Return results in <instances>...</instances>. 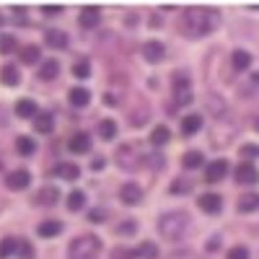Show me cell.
I'll use <instances>...</instances> for the list:
<instances>
[{"label":"cell","mask_w":259,"mask_h":259,"mask_svg":"<svg viewBox=\"0 0 259 259\" xmlns=\"http://www.w3.org/2000/svg\"><path fill=\"white\" fill-rule=\"evenodd\" d=\"M218 13L210 8H187L184 11V26L192 36H207L215 26H218Z\"/></svg>","instance_id":"1"},{"label":"cell","mask_w":259,"mask_h":259,"mask_svg":"<svg viewBox=\"0 0 259 259\" xmlns=\"http://www.w3.org/2000/svg\"><path fill=\"white\" fill-rule=\"evenodd\" d=\"M187 228H189V215L184 210H171V212H163L158 218V231H161L163 239H168V241L184 239Z\"/></svg>","instance_id":"2"},{"label":"cell","mask_w":259,"mask_h":259,"mask_svg":"<svg viewBox=\"0 0 259 259\" xmlns=\"http://www.w3.org/2000/svg\"><path fill=\"white\" fill-rule=\"evenodd\" d=\"M99 254H101V239L91 233L78 236L68 246V259H96Z\"/></svg>","instance_id":"3"},{"label":"cell","mask_w":259,"mask_h":259,"mask_svg":"<svg viewBox=\"0 0 259 259\" xmlns=\"http://www.w3.org/2000/svg\"><path fill=\"white\" fill-rule=\"evenodd\" d=\"M174 99L182 106L192 101V80H189L187 73H177L174 75Z\"/></svg>","instance_id":"4"},{"label":"cell","mask_w":259,"mask_h":259,"mask_svg":"<svg viewBox=\"0 0 259 259\" xmlns=\"http://www.w3.org/2000/svg\"><path fill=\"white\" fill-rule=\"evenodd\" d=\"M117 163L124 168V171H133L138 163H140V153H138V148L135 145H122L119 150H117Z\"/></svg>","instance_id":"5"},{"label":"cell","mask_w":259,"mask_h":259,"mask_svg":"<svg viewBox=\"0 0 259 259\" xmlns=\"http://www.w3.org/2000/svg\"><path fill=\"white\" fill-rule=\"evenodd\" d=\"M236 182H239V184H246V187L256 184V182H259V171H256V166H254L251 161L239 163V166H236Z\"/></svg>","instance_id":"6"},{"label":"cell","mask_w":259,"mask_h":259,"mask_svg":"<svg viewBox=\"0 0 259 259\" xmlns=\"http://www.w3.org/2000/svg\"><path fill=\"white\" fill-rule=\"evenodd\" d=\"M143 57L150 62V65H156L166 57V47H163V41H156V39H150L143 45Z\"/></svg>","instance_id":"7"},{"label":"cell","mask_w":259,"mask_h":259,"mask_svg":"<svg viewBox=\"0 0 259 259\" xmlns=\"http://www.w3.org/2000/svg\"><path fill=\"white\" fill-rule=\"evenodd\" d=\"M31 184V174L26 168H18V171H13V174H8L6 177V187L8 189H13V192H21V189H26Z\"/></svg>","instance_id":"8"},{"label":"cell","mask_w":259,"mask_h":259,"mask_svg":"<svg viewBox=\"0 0 259 259\" xmlns=\"http://www.w3.org/2000/svg\"><path fill=\"white\" fill-rule=\"evenodd\" d=\"M226 174H228V161H226V158H218V161L207 163V168H205V182L215 184V182H221Z\"/></svg>","instance_id":"9"},{"label":"cell","mask_w":259,"mask_h":259,"mask_svg":"<svg viewBox=\"0 0 259 259\" xmlns=\"http://www.w3.org/2000/svg\"><path fill=\"white\" fill-rule=\"evenodd\" d=\"M119 200H122L124 205H140V200H143V189H140L138 184H133V182H127V184L119 189Z\"/></svg>","instance_id":"10"},{"label":"cell","mask_w":259,"mask_h":259,"mask_svg":"<svg viewBox=\"0 0 259 259\" xmlns=\"http://www.w3.org/2000/svg\"><path fill=\"white\" fill-rule=\"evenodd\" d=\"M78 24H80L83 29L94 31V29L101 24V11H99V8H83L80 16H78Z\"/></svg>","instance_id":"11"},{"label":"cell","mask_w":259,"mask_h":259,"mask_svg":"<svg viewBox=\"0 0 259 259\" xmlns=\"http://www.w3.org/2000/svg\"><path fill=\"white\" fill-rule=\"evenodd\" d=\"M197 205H200V210H205V212L215 215V212H221V207H223V197H221V194L207 192V194H202V197L197 200Z\"/></svg>","instance_id":"12"},{"label":"cell","mask_w":259,"mask_h":259,"mask_svg":"<svg viewBox=\"0 0 259 259\" xmlns=\"http://www.w3.org/2000/svg\"><path fill=\"white\" fill-rule=\"evenodd\" d=\"M52 127H55V117L50 112H39L34 119V130L39 135H52Z\"/></svg>","instance_id":"13"},{"label":"cell","mask_w":259,"mask_h":259,"mask_svg":"<svg viewBox=\"0 0 259 259\" xmlns=\"http://www.w3.org/2000/svg\"><path fill=\"white\" fill-rule=\"evenodd\" d=\"M200 130H202V114H187V117L182 119V133H184L187 138L197 135Z\"/></svg>","instance_id":"14"},{"label":"cell","mask_w":259,"mask_h":259,"mask_svg":"<svg viewBox=\"0 0 259 259\" xmlns=\"http://www.w3.org/2000/svg\"><path fill=\"white\" fill-rule=\"evenodd\" d=\"M21 119H36V114H39V109H36V104L31 101V99H21L18 104H16V109H13Z\"/></svg>","instance_id":"15"},{"label":"cell","mask_w":259,"mask_h":259,"mask_svg":"<svg viewBox=\"0 0 259 259\" xmlns=\"http://www.w3.org/2000/svg\"><path fill=\"white\" fill-rule=\"evenodd\" d=\"M45 41H47L52 50H65V47H68V34L60 31V29H50L45 34Z\"/></svg>","instance_id":"16"},{"label":"cell","mask_w":259,"mask_h":259,"mask_svg":"<svg viewBox=\"0 0 259 259\" xmlns=\"http://www.w3.org/2000/svg\"><path fill=\"white\" fill-rule=\"evenodd\" d=\"M55 177L68 179V182H75V179L80 177V168H78L75 163H57V166H55Z\"/></svg>","instance_id":"17"},{"label":"cell","mask_w":259,"mask_h":259,"mask_svg":"<svg viewBox=\"0 0 259 259\" xmlns=\"http://www.w3.org/2000/svg\"><path fill=\"white\" fill-rule=\"evenodd\" d=\"M60 75V62L57 60H45L39 65V78L41 80H55Z\"/></svg>","instance_id":"18"},{"label":"cell","mask_w":259,"mask_h":259,"mask_svg":"<svg viewBox=\"0 0 259 259\" xmlns=\"http://www.w3.org/2000/svg\"><path fill=\"white\" fill-rule=\"evenodd\" d=\"M57 200H60V189H57V187H45V189H39V194H36L34 202L47 207V205H55Z\"/></svg>","instance_id":"19"},{"label":"cell","mask_w":259,"mask_h":259,"mask_svg":"<svg viewBox=\"0 0 259 259\" xmlns=\"http://www.w3.org/2000/svg\"><path fill=\"white\" fill-rule=\"evenodd\" d=\"M70 150L73 153H89V148H91V138L85 135V133H75L73 138H70Z\"/></svg>","instance_id":"20"},{"label":"cell","mask_w":259,"mask_h":259,"mask_svg":"<svg viewBox=\"0 0 259 259\" xmlns=\"http://www.w3.org/2000/svg\"><path fill=\"white\" fill-rule=\"evenodd\" d=\"M39 236L41 239H55V236L62 233V223L60 221H45V223H39Z\"/></svg>","instance_id":"21"},{"label":"cell","mask_w":259,"mask_h":259,"mask_svg":"<svg viewBox=\"0 0 259 259\" xmlns=\"http://www.w3.org/2000/svg\"><path fill=\"white\" fill-rule=\"evenodd\" d=\"M16 150H18V156H26V158H31V156L36 153V143H34L29 135H21V138L16 140Z\"/></svg>","instance_id":"22"},{"label":"cell","mask_w":259,"mask_h":259,"mask_svg":"<svg viewBox=\"0 0 259 259\" xmlns=\"http://www.w3.org/2000/svg\"><path fill=\"white\" fill-rule=\"evenodd\" d=\"M231 62H233V68L239 70V73H244V70H249V65H251V55L246 50H236L231 55Z\"/></svg>","instance_id":"23"},{"label":"cell","mask_w":259,"mask_h":259,"mask_svg":"<svg viewBox=\"0 0 259 259\" xmlns=\"http://www.w3.org/2000/svg\"><path fill=\"white\" fill-rule=\"evenodd\" d=\"M68 99H70V104L73 106H78V109H83V106H89V101H91V94L85 91V89H70V94H68Z\"/></svg>","instance_id":"24"},{"label":"cell","mask_w":259,"mask_h":259,"mask_svg":"<svg viewBox=\"0 0 259 259\" xmlns=\"http://www.w3.org/2000/svg\"><path fill=\"white\" fill-rule=\"evenodd\" d=\"M21 75H18V68L16 65H6L3 70H0V83L3 85H18Z\"/></svg>","instance_id":"25"},{"label":"cell","mask_w":259,"mask_h":259,"mask_svg":"<svg viewBox=\"0 0 259 259\" xmlns=\"http://www.w3.org/2000/svg\"><path fill=\"white\" fill-rule=\"evenodd\" d=\"M13 254H18V239H0V259H11Z\"/></svg>","instance_id":"26"},{"label":"cell","mask_w":259,"mask_h":259,"mask_svg":"<svg viewBox=\"0 0 259 259\" xmlns=\"http://www.w3.org/2000/svg\"><path fill=\"white\" fill-rule=\"evenodd\" d=\"M168 140H171V133H168V127H166V124H158L153 133H150V143H153L156 148H158V145H166Z\"/></svg>","instance_id":"27"},{"label":"cell","mask_w":259,"mask_h":259,"mask_svg":"<svg viewBox=\"0 0 259 259\" xmlns=\"http://www.w3.org/2000/svg\"><path fill=\"white\" fill-rule=\"evenodd\" d=\"M202 163H205V158H202L200 150H189V153H184V158H182L184 168H200Z\"/></svg>","instance_id":"28"},{"label":"cell","mask_w":259,"mask_h":259,"mask_svg":"<svg viewBox=\"0 0 259 259\" xmlns=\"http://www.w3.org/2000/svg\"><path fill=\"white\" fill-rule=\"evenodd\" d=\"M259 210V194H244L239 200V212H254Z\"/></svg>","instance_id":"29"},{"label":"cell","mask_w":259,"mask_h":259,"mask_svg":"<svg viewBox=\"0 0 259 259\" xmlns=\"http://www.w3.org/2000/svg\"><path fill=\"white\" fill-rule=\"evenodd\" d=\"M39 60H41V52H39V47L29 45V47H24V50H21V62H24V65H36Z\"/></svg>","instance_id":"30"},{"label":"cell","mask_w":259,"mask_h":259,"mask_svg":"<svg viewBox=\"0 0 259 259\" xmlns=\"http://www.w3.org/2000/svg\"><path fill=\"white\" fill-rule=\"evenodd\" d=\"M99 135H101V140H112V138L117 135V122H114V119H101Z\"/></svg>","instance_id":"31"},{"label":"cell","mask_w":259,"mask_h":259,"mask_svg":"<svg viewBox=\"0 0 259 259\" xmlns=\"http://www.w3.org/2000/svg\"><path fill=\"white\" fill-rule=\"evenodd\" d=\"M83 205H85V194H83L80 189H75V192H70V194H68V210H73V212H75V210H80Z\"/></svg>","instance_id":"32"},{"label":"cell","mask_w":259,"mask_h":259,"mask_svg":"<svg viewBox=\"0 0 259 259\" xmlns=\"http://www.w3.org/2000/svg\"><path fill=\"white\" fill-rule=\"evenodd\" d=\"M73 75L80 78V80H83V78H89V75H91V65H89V60H78V62L73 65Z\"/></svg>","instance_id":"33"},{"label":"cell","mask_w":259,"mask_h":259,"mask_svg":"<svg viewBox=\"0 0 259 259\" xmlns=\"http://www.w3.org/2000/svg\"><path fill=\"white\" fill-rule=\"evenodd\" d=\"M138 256H145V259H156V256H158V246H156V244H150V241H145V244L138 249Z\"/></svg>","instance_id":"34"},{"label":"cell","mask_w":259,"mask_h":259,"mask_svg":"<svg viewBox=\"0 0 259 259\" xmlns=\"http://www.w3.org/2000/svg\"><path fill=\"white\" fill-rule=\"evenodd\" d=\"M18 45H16V36H3V39H0V55H11L13 50H16Z\"/></svg>","instance_id":"35"},{"label":"cell","mask_w":259,"mask_h":259,"mask_svg":"<svg viewBox=\"0 0 259 259\" xmlns=\"http://www.w3.org/2000/svg\"><path fill=\"white\" fill-rule=\"evenodd\" d=\"M171 194H187L189 189H192V184L187 182V179H177V182H171Z\"/></svg>","instance_id":"36"},{"label":"cell","mask_w":259,"mask_h":259,"mask_svg":"<svg viewBox=\"0 0 259 259\" xmlns=\"http://www.w3.org/2000/svg\"><path fill=\"white\" fill-rule=\"evenodd\" d=\"M18 256H21V259H31V256H34V246H31L26 239H18Z\"/></svg>","instance_id":"37"},{"label":"cell","mask_w":259,"mask_h":259,"mask_svg":"<svg viewBox=\"0 0 259 259\" xmlns=\"http://www.w3.org/2000/svg\"><path fill=\"white\" fill-rule=\"evenodd\" d=\"M112 256L114 259H138V249H114Z\"/></svg>","instance_id":"38"},{"label":"cell","mask_w":259,"mask_h":259,"mask_svg":"<svg viewBox=\"0 0 259 259\" xmlns=\"http://www.w3.org/2000/svg\"><path fill=\"white\" fill-rule=\"evenodd\" d=\"M228 259H249V249L246 246H233L228 251Z\"/></svg>","instance_id":"39"},{"label":"cell","mask_w":259,"mask_h":259,"mask_svg":"<svg viewBox=\"0 0 259 259\" xmlns=\"http://www.w3.org/2000/svg\"><path fill=\"white\" fill-rule=\"evenodd\" d=\"M241 156H246L249 161L256 158V156H259V145H251V143H249V145H241Z\"/></svg>","instance_id":"40"},{"label":"cell","mask_w":259,"mask_h":259,"mask_svg":"<svg viewBox=\"0 0 259 259\" xmlns=\"http://www.w3.org/2000/svg\"><path fill=\"white\" fill-rule=\"evenodd\" d=\"M89 221H91V223H104V221H106V212H104V210H91V212H89Z\"/></svg>","instance_id":"41"},{"label":"cell","mask_w":259,"mask_h":259,"mask_svg":"<svg viewBox=\"0 0 259 259\" xmlns=\"http://www.w3.org/2000/svg\"><path fill=\"white\" fill-rule=\"evenodd\" d=\"M207 251H215V249H221V236H210V241L205 246Z\"/></svg>","instance_id":"42"},{"label":"cell","mask_w":259,"mask_h":259,"mask_svg":"<svg viewBox=\"0 0 259 259\" xmlns=\"http://www.w3.org/2000/svg\"><path fill=\"white\" fill-rule=\"evenodd\" d=\"M119 231H122V233H130V231H138V223H133V221H127V223H122V226H119Z\"/></svg>","instance_id":"43"},{"label":"cell","mask_w":259,"mask_h":259,"mask_svg":"<svg viewBox=\"0 0 259 259\" xmlns=\"http://www.w3.org/2000/svg\"><path fill=\"white\" fill-rule=\"evenodd\" d=\"M41 11H45L47 16H57V13L62 11V6H45V8H41Z\"/></svg>","instance_id":"44"},{"label":"cell","mask_w":259,"mask_h":259,"mask_svg":"<svg viewBox=\"0 0 259 259\" xmlns=\"http://www.w3.org/2000/svg\"><path fill=\"white\" fill-rule=\"evenodd\" d=\"M117 101H119V99L112 96V94H106V96H104V104H106V106H117Z\"/></svg>","instance_id":"45"},{"label":"cell","mask_w":259,"mask_h":259,"mask_svg":"<svg viewBox=\"0 0 259 259\" xmlns=\"http://www.w3.org/2000/svg\"><path fill=\"white\" fill-rule=\"evenodd\" d=\"M254 83H259V73H254Z\"/></svg>","instance_id":"46"},{"label":"cell","mask_w":259,"mask_h":259,"mask_svg":"<svg viewBox=\"0 0 259 259\" xmlns=\"http://www.w3.org/2000/svg\"><path fill=\"white\" fill-rule=\"evenodd\" d=\"M254 130H259V119H256V122H254Z\"/></svg>","instance_id":"47"},{"label":"cell","mask_w":259,"mask_h":259,"mask_svg":"<svg viewBox=\"0 0 259 259\" xmlns=\"http://www.w3.org/2000/svg\"><path fill=\"white\" fill-rule=\"evenodd\" d=\"M3 21H6V18H3V16H0V26H3Z\"/></svg>","instance_id":"48"}]
</instances>
